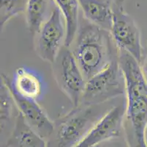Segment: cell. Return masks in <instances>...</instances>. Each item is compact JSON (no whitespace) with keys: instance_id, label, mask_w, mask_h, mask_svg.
Returning <instances> with one entry per match:
<instances>
[{"instance_id":"obj_20","label":"cell","mask_w":147,"mask_h":147,"mask_svg":"<svg viewBox=\"0 0 147 147\" xmlns=\"http://www.w3.org/2000/svg\"><path fill=\"white\" fill-rule=\"evenodd\" d=\"M146 141H147V134H146Z\"/></svg>"},{"instance_id":"obj_11","label":"cell","mask_w":147,"mask_h":147,"mask_svg":"<svg viewBox=\"0 0 147 147\" xmlns=\"http://www.w3.org/2000/svg\"><path fill=\"white\" fill-rule=\"evenodd\" d=\"M81 14L100 27L111 31L113 19V2L111 0H78Z\"/></svg>"},{"instance_id":"obj_7","label":"cell","mask_w":147,"mask_h":147,"mask_svg":"<svg viewBox=\"0 0 147 147\" xmlns=\"http://www.w3.org/2000/svg\"><path fill=\"white\" fill-rule=\"evenodd\" d=\"M110 32L119 50L127 52L140 63L144 50L141 29L122 5L113 4V19Z\"/></svg>"},{"instance_id":"obj_13","label":"cell","mask_w":147,"mask_h":147,"mask_svg":"<svg viewBox=\"0 0 147 147\" xmlns=\"http://www.w3.org/2000/svg\"><path fill=\"white\" fill-rule=\"evenodd\" d=\"M57 7L54 0H28L26 10L27 28L32 36L51 16Z\"/></svg>"},{"instance_id":"obj_16","label":"cell","mask_w":147,"mask_h":147,"mask_svg":"<svg viewBox=\"0 0 147 147\" xmlns=\"http://www.w3.org/2000/svg\"><path fill=\"white\" fill-rule=\"evenodd\" d=\"M28 0H0V26L1 30L5 24L15 16L26 13Z\"/></svg>"},{"instance_id":"obj_18","label":"cell","mask_w":147,"mask_h":147,"mask_svg":"<svg viewBox=\"0 0 147 147\" xmlns=\"http://www.w3.org/2000/svg\"><path fill=\"white\" fill-rule=\"evenodd\" d=\"M139 64H140L141 70L142 71L143 76L147 83V40L146 41V46L144 47L142 57H141V60Z\"/></svg>"},{"instance_id":"obj_1","label":"cell","mask_w":147,"mask_h":147,"mask_svg":"<svg viewBox=\"0 0 147 147\" xmlns=\"http://www.w3.org/2000/svg\"><path fill=\"white\" fill-rule=\"evenodd\" d=\"M119 62L126 80L124 135L129 147H147V83L132 55L119 50Z\"/></svg>"},{"instance_id":"obj_5","label":"cell","mask_w":147,"mask_h":147,"mask_svg":"<svg viewBox=\"0 0 147 147\" xmlns=\"http://www.w3.org/2000/svg\"><path fill=\"white\" fill-rule=\"evenodd\" d=\"M53 76L59 88L69 99L73 107L80 104L86 79L69 47L64 46L51 63Z\"/></svg>"},{"instance_id":"obj_6","label":"cell","mask_w":147,"mask_h":147,"mask_svg":"<svg viewBox=\"0 0 147 147\" xmlns=\"http://www.w3.org/2000/svg\"><path fill=\"white\" fill-rule=\"evenodd\" d=\"M66 36L65 18L57 6L49 19L33 36L36 54L42 60L51 64L61 49L65 46Z\"/></svg>"},{"instance_id":"obj_12","label":"cell","mask_w":147,"mask_h":147,"mask_svg":"<svg viewBox=\"0 0 147 147\" xmlns=\"http://www.w3.org/2000/svg\"><path fill=\"white\" fill-rule=\"evenodd\" d=\"M0 109L1 147H5L13 133L19 111L10 89L2 79L0 86Z\"/></svg>"},{"instance_id":"obj_19","label":"cell","mask_w":147,"mask_h":147,"mask_svg":"<svg viewBox=\"0 0 147 147\" xmlns=\"http://www.w3.org/2000/svg\"><path fill=\"white\" fill-rule=\"evenodd\" d=\"M111 1L116 5H123V2L125 0H111Z\"/></svg>"},{"instance_id":"obj_3","label":"cell","mask_w":147,"mask_h":147,"mask_svg":"<svg viewBox=\"0 0 147 147\" xmlns=\"http://www.w3.org/2000/svg\"><path fill=\"white\" fill-rule=\"evenodd\" d=\"M121 98L97 105L80 104L53 121L47 147H76Z\"/></svg>"},{"instance_id":"obj_8","label":"cell","mask_w":147,"mask_h":147,"mask_svg":"<svg viewBox=\"0 0 147 147\" xmlns=\"http://www.w3.org/2000/svg\"><path fill=\"white\" fill-rule=\"evenodd\" d=\"M125 109L126 98L123 96L118 103L92 128L76 147H94L112 137L123 135Z\"/></svg>"},{"instance_id":"obj_9","label":"cell","mask_w":147,"mask_h":147,"mask_svg":"<svg viewBox=\"0 0 147 147\" xmlns=\"http://www.w3.org/2000/svg\"><path fill=\"white\" fill-rule=\"evenodd\" d=\"M13 95L16 105L20 114L28 125L37 134L44 138L45 141L51 135L53 129V121L50 119L45 110L38 104L37 101L27 99L18 95L13 89L7 84Z\"/></svg>"},{"instance_id":"obj_4","label":"cell","mask_w":147,"mask_h":147,"mask_svg":"<svg viewBox=\"0 0 147 147\" xmlns=\"http://www.w3.org/2000/svg\"><path fill=\"white\" fill-rule=\"evenodd\" d=\"M125 94L126 80L118 59L86 81L80 104L105 103L125 96Z\"/></svg>"},{"instance_id":"obj_2","label":"cell","mask_w":147,"mask_h":147,"mask_svg":"<svg viewBox=\"0 0 147 147\" xmlns=\"http://www.w3.org/2000/svg\"><path fill=\"white\" fill-rule=\"evenodd\" d=\"M69 47L86 81L119 59V49L110 31L92 24L82 14Z\"/></svg>"},{"instance_id":"obj_14","label":"cell","mask_w":147,"mask_h":147,"mask_svg":"<svg viewBox=\"0 0 147 147\" xmlns=\"http://www.w3.org/2000/svg\"><path fill=\"white\" fill-rule=\"evenodd\" d=\"M5 147H47L46 141L26 124L20 114Z\"/></svg>"},{"instance_id":"obj_10","label":"cell","mask_w":147,"mask_h":147,"mask_svg":"<svg viewBox=\"0 0 147 147\" xmlns=\"http://www.w3.org/2000/svg\"><path fill=\"white\" fill-rule=\"evenodd\" d=\"M15 92L27 99L38 101L45 92V84L40 74L32 68L22 66L15 70L12 79L5 74L1 75Z\"/></svg>"},{"instance_id":"obj_17","label":"cell","mask_w":147,"mask_h":147,"mask_svg":"<svg viewBox=\"0 0 147 147\" xmlns=\"http://www.w3.org/2000/svg\"><path fill=\"white\" fill-rule=\"evenodd\" d=\"M94 147H129L124 133L123 135L117 137H112L111 139L107 140Z\"/></svg>"},{"instance_id":"obj_15","label":"cell","mask_w":147,"mask_h":147,"mask_svg":"<svg viewBox=\"0 0 147 147\" xmlns=\"http://www.w3.org/2000/svg\"><path fill=\"white\" fill-rule=\"evenodd\" d=\"M66 23L67 36L65 46L69 47L73 42L78 27L80 7L78 0H54Z\"/></svg>"}]
</instances>
